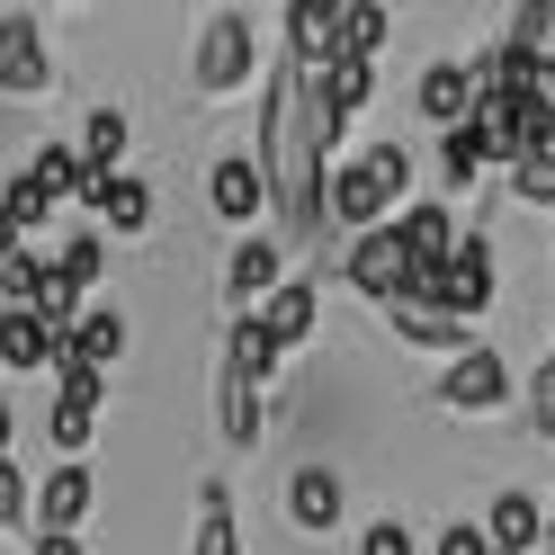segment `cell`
Instances as JSON below:
<instances>
[{
    "label": "cell",
    "instance_id": "1",
    "mask_svg": "<svg viewBox=\"0 0 555 555\" xmlns=\"http://www.w3.org/2000/svg\"><path fill=\"white\" fill-rule=\"evenodd\" d=\"M403 180H412V162H403V144H367L359 162H340V170H323V224H350V233H367L376 216H395V197H403Z\"/></svg>",
    "mask_w": 555,
    "mask_h": 555
},
{
    "label": "cell",
    "instance_id": "2",
    "mask_svg": "<svg viewBox=\"0 0 555 555\" xmlns=\"http://www.w3.org/2000/svg\"><path fill=\"white\" fill-rule=\"evenodd\" d=\"M350 287H359L367 305H403L412 287H422V269H412V251H403L395 224H367V233L350 242Z\"/></svg>",
    "mask_w": 555,
    "mask_h": 555
},
{
    "label": "cell",
    "instance_id": "3",
    "mask_svg": "<svg viewBox=\"0 0 555 555\" xmlns=\"http://www.w3.org/2000/svg\"><path fill=\"white\" fill-rule=\"evenodd\" d=\"M412 296H422V305H439L448 323H475L483 305H493V242H457V260H448V269H430Z\"/></svg>",
    "mask_w": 555,
    "mask_h": 555
},
{
    "label": "cell",
    "instance_id": "4",
    "mask_svg": "<svg viewBox=\"0 0 555 555\" xmlns=\"http://www.w3.org/2000/svg\"><path fill=\"white\" fill-rule=\"evenodd\" d=\"M242 81H251V18L224 10V18H206V37H197V90L224 99Z\"/></svg>",
    "mask_w": 555,
    "mask_h": 555
},
{
    "label": "cell",
    "instance_id": "5",
    "mask_svg": "<svg viewBox=\"0 0 555 555\" xmlns=\"http://www.w3.org/2000/svg\"><path fill=\"white\" fill-rule=\"evenodd\" d=\"M511 403V359L502 350H466L439 367V412H493Z\"/></svg>",
    "mask_w": 555,
    "mask_h": 555
},
{
    "label": "cell",
    "instance_id": "6",
    "mask_svg": "<svg viewBox=\"0 0 555 555\" xmlns=\"http://www.w3.org/2000/svg\"><path fill=\"white\" fill-rule=\"evenodd\" d=\"M90 502H99L90 466H54L37 493H27V511H37V529H46V538H81V529H90Z\"/></svg>",
    "mask_w": 555,
    "mask_h": 555
},
{
    "label": "cell",
    "instance_id": "7",
    "mask_svg": "<svg viewBox=\"0 0 555 555\" xmlns=\"http://www.w3.org/2000/svg\"><path fill=\"white\" fill-rule=\"evenodd\" d=\"M54 73H46V46H37V18H27V10H10V18H0V90H10V99H37Z\"/></svg>",
    "mask_w": 555,
    "mask_h": 555
},
{
    "label": "cell",
    "instance_id": "8",
    "mask_svg": "<svg viewBox=\"0 0 555 555\" xmlns=\"http://www.w3.org/2000/svg\"><path fill=\"white\" fill-rule=\"evenodd\" d=\"M206 206H216L224 224H251L260 206H269V180H260V162H251V153H224L216 170H206Z\"/></svg>",
    "mask_w": 555,
    "mask_h": 555
},
{
    "label": "cell",
    "instance_id": "9",
    "mask_svg": "<svg viewBox=\"0 0 555 555\" xmlns=\"http://www.w3.org/2000/svg\"><path fill=\"white\" fill-rule=\"evenodd\" d=\"M278 287H287V260H278V242H269V233H251V242L224 260V296H233V305H269Z\"/></svg>",
    "mask_w": 555,
    "mask_h": 555
},
{
    "label": "cell",
    "instance_id": "10",
    "mask_svg": "<svg viewBox=\"0 0 555 555\" xmlns=\"http://www.w3.org/2000/svg\"><path fill=\"white\" fill-rule=\"evenodd\" d=\"M538 538H546V511L529 493H493L483 502V546L493 555H538Z\"/></svg>",
    "mask_w": 555,
    "mask_h": 555
},
{
    "label": "cell",
    "instance_id": "11",
    "mask_svg": "<svg viewBox=\"0 0 555 555\" xmlns=\"http://www.w3.org/2000/svg\"><path fill=\"white\" fill-rule=\"evenodd\" d=\"M395 233H403V251H412V269H422V278L448 269V260H457V242H466L457 224H448V206H439V197H430V206H412V216H395Z\"/></svg>",
    "mask_w": 555,
    "mask_h": 555
},
{
    "label": "cell",
    "instance_id": "12",
    "mask_svg": "<svg viewBox=\"0 0 555 555\" xmlns=\"http://www.w3.org/2000/svg\"><path fill=\"white\" fill-rule=\"evenodd\" d=\"M340 0H296L287 10V63H305V73H314V63H332L340 46Z\"/></svg>",
    "mask_w": 555,
    "mask_h": 555
},
{
    "label": "cell",
    "instance_id": "13",
    "mask_svg": "<svg viewBox=\"0 0 555 555\" xmlns=\"http://www.w3.org/2000/svg\"><path fill=\"white\" fill-rule=\"evenodd\" d=\"M412 99H422V117L448 134V126H466V117H475V73H466V63H430Z\"/></svg>",
    "mask_w": 555,
    "mask_h": 555
},
{
    "label": "cell",
    "instance_id": "14",
    "mask_svg": "<svg viewBox=\"0 0 555 555\" xmlns=\"http://www.w3.org/2000/svg\"><path fill=\"white\" fill-rule=\"evenodd\" d=\"M287 519H296V529H340V475L332 466H296L287 475Z\"/></svg>",
    "mask_w": 555,
    "mask_h": 555
},
{
    "label": "cell",
    "instance_id": "15",
    "mask_svg": "<svg viewBox=\"0 0 555 555\" xmlns=\"http://www.w3.org/2000/svg\"><path fill=\"white\" fill-rule=\"evenodd\" d=\"M386 314H395V332L412 340V350H439V359H466V350H475V340H466V323H448L439 305H422V296L386 305Z\"/></svg>",
    "mask_w": 555,
    "mask_h": 555
},
{
    "label": "cell",
    "instance_id": "16",
    "mask_svg": "<svg viewBox=\"0 0 555 555\" xmlns=\"http://www.w3.org/2000/svg\"><path fill=\"white\" fill-rule=\"evenodd\" d=\"M90 216L108 224V233H153V180H126V170H117V180H99L90 189Z\"/></svg>",
    "mask_w": 555,
    "mask_h": 555
},
{
    "label": "cell",
    "instance_id": "17",
    "mask_svg": "<svg viewBox=\"0 0 555 555\" xmlns=\"http://www.w3.org/2000/svg\"><path fill=\"white\" fill-rule=\"evenodd\" d=\"M81 206H90V189L99 180H117V153H126V117L117 108H90V126H81Z\"/></svg>",
    "mask_w": 555,
    "mask_h": 555
},
{
    "label": "cell",
    "instance_id": "18",
    "mask_svg": "<svg viewBox=\"0 0 555 555\" xmlns=\"http://www.w3.org/2000/svg\"><path fill=\"white\" fill-rule=\"evenodd\" d=\"M251 323L269 332V350H278V359H287V350H296V340H305V332H314V287H305V278H287V287H278V296L260 305V314H251Z\"/></svg>",
    "mask_w": 555,
    "mask_h": 555
},
{
    "label": "cell",
    "instance_id": "19",
    "mask_svg": "<svg viewBox=\"0 0 555 555\" xmlns=\"http://www.w3.org/2000/svg\"><path fill=\"white\" fill-rule=\"evenodd\" d=\"M314 81H323V108H332V126H350L367 99H376V63H350V54H332V63H314Z\"/></svg>",
    "mask_w": 555,
    "mask_h": 555
},
{
    "label": "cell",
    "instance_id": "20",
    "mask_svg": "<svg viewBox=\"0 0 555 555\" xmlns=\"http://www.w3.org/2000/svg\"><path fill=\"white\" fill-rule=\"evenodd\" d=\"M216 422H224L233 448H251V439H260V386H251V376H233V367L216 376Z\"/></svg>",
    "mask_w": 555,
    "mask_h": 555
},
{
    "label": "cell",
    "instance_id": "21",
    "mask_svg": "<svg viewBox=\"0 0 555 555\" xmlns=\"http://www.w3.org/2000/svg\"><path fill=\"white\" fill-rule=\"evenodd\" d=\"M54 323L46 314H0V359H10V367H54Z\"/></svg>",
    "mask_w": 555,
    "mask_h": 555
},
{
    "label": "cell",
    "instance_id": "22",
    "mask_svg": "<svg viewBox=\"0 0 555 555\" xmlns=\"http://www.w3.org/2000/svg\"><path fill=\"white\" fill-rule=\"evenodd\" d=\"M386 37H395V18L376 10V0H340V37H332V46L350 54V63H376V46H386Z\"/></svg>",
    "mask_w": 555,
    "mask_h": 555
},
{
    "label": "cell",
    "instance_id": "23",
    "mask_svg": "<svg viewBox=\"0 0 555 555\" xmlns=\"http://www.w3.org/2000/svg\"><path fill=\"white\" fill-rule=\"evenodd\" d=\"M189 555H242V529H233V493L224 483H206L197 493V546Z\"/></svg>",
    "mask_w": 555,
    "mask_h": 555
},
{
    "label": "cell",
    "instance_id": "24",
    "mask_svg": "<svg viewBox=\"0 0 555 555\" xmlns=\"http://www.w3.org/2000/svg\"><path fill=\"white\" fill-rule=\"evenodd\" d=\"M37 287H46V260L27 251H0V314H37Z\"/></svg>",
    "mask_w": 555,
    "mask_h": 555
},
{
    "label": "cell",
    "instance_id": "25",
    "mask_svg": "<svg viewBox=\"0 0 555 555\" xmlns=\"http://www.w3.org/2000/svg\"><path fill=\"white\" fill-rule=\"evenodd\" d=\"M224 367H233V376H251V386H260V376L278 367V350H269V332H260L251 314H242V323H224Z\"/></svg>",
    "mask_w": 555,
    "mask_h": 555
},
{
    "label": "cell",
    "instance_id": "26",
    "mask_svg": "<svg viewBox=\"0 0 555 555\" xmlns=\"http://www.w3.org/2000/svg\"><path fill=\"white\" fill-rule=\"evenodd\" d=\"M117 350H126V323H117V314H81V323H73V367L99 376Z\"/></svg>",
    "mask_w": 555,
    "mask_h": 555
},
{
    "label": "cell",
    "instance_id": "27",
    "mask_svg": "<svg viewBox=\"0 0 555 555\" xmlns=\"http://www.w3.org/2000/svg\"><path fill=\"white\" fill-rule=\"evenodd\" d=\"M27 180H37L46 197H81V153L73 144H46L37 162H27Z\"/></svg>",
    "mask_w": 555,
    "mask_h": 555
},
{
    "label": "cell",
    "instance_id": "28",
    "mask_svg": "<svg viewBox=\"0 0 555 555\" xmlns=\"http://www.w3.org/2000/svg\"><path fill=\"white\" fill-rule=\"evenodd\" d=\"M511 197L519 206H555V144L529 153V162H511Z\"/></svg>",
    "mask_w": 555,
    "mask_h": 555
},
{
    "label": "cell",
    "instance_id": "29",
    "mask_svg": "<svg viewBox=\"0 0 555 555\" xmlns=\"http://www.w3.org/2000/svg\"><path fill=\"white\" fill-rule=\"evenodd\" d=\"M54 269H63V278H73V287H90V278H99V269H108V251H99V233H81V242H73V251H63Z\"/></svg>",
    "mask_w": 555,
    "mask_h": 555
},
{
    "label": "cell",
    "instance_id": "30",
    "mask_svg": "<svg viewBox=\"0 0 555 555\" xmlns=\"http://www.w3.org/2000/svg\"><path fill=\"white\" fill-rule=\"evenodd\" d=\"M359 555H422V546H412V529H403V519H367Z\"/></svg>",
    "mask_w": 555,
    "mask_h": 555
},
{
    "label": "cell",
    "instance_id": "31",
    "mask_svg": "<svg viewBox=\"0 0 555 555\" xmlns=\"http://www.w3.org/2000/svg\"><path fill=\"white\" fill-rule=\"evenodd\" d=\"M18 519H27V475L0 457V529H18Z\"/></svg>",
    "mask_w": 555,
    "mask_h": 555
},
{
    "label": "cell",
    "instance_id": "32",
    "mask_svg": "<svg viewBox=\"0 0 555 555\" xmlns=\"http://www.w3.org/2000/svg\"><path fill=\"white\" fill-rule=\"evenodd\" d=\"M529 422H538V439H555V359L538 367V386H529Z\"/></svg>",
    "mask_w": 555,
    "mask_h": 555
},
{
    "label": "cell",
    "instance_id": "33",
    "mask_svg": "<svg viewBox=\"0 0 555 555\" xmlns=\"http://www.w3.org/2000/svg\"><path fill=\"white\" fill-rule=\"evenodd\" d=\"M430 555H493V546H483V529H439Z\"/></svg>",
    "mask_w": 555,
    "mask_h": 555
},
{
    "label": "cell",
    "instance_id": "34",
    "mask_svg": "<svg viewBox=\"0 0 555 555\" xmlns=\"http://www.w3.org/2000/svg\"><path fill=\"white\" fill-rule=\"evenodd\" d=\"M37 555H81V538H37Z\"/></svg>",
    "mask_w": 555,
    "mask_h": 555
},
{
    "label": "cell",
    "instance_id": "35",
    "mask_svg": "<svg viewBox=\"0 0 555 555\" xmlns=\"http://www.w3.org/2000/svg\"><path fill=\"white\" fill-rule=\"evenodd\" d=\"M0 457H10V403H0Z\"/></svg>",
    "mask_w": 555,
    "mask_h": 555
},
{
    "label": "cell",
    "instance_id": "36",
    "mask_svg": "<svg viewBox=\"0 0 555 555\" xmlns=\"http://www.w3.org/2000/svg\"><path fill=\"white\" fill-rule=\"evenodd\" d=\"M538 555H555V519H546V538H538Z\"/></svg>",
    "mask_w": 555,
    "mask_h": 555
}]
</instances>
